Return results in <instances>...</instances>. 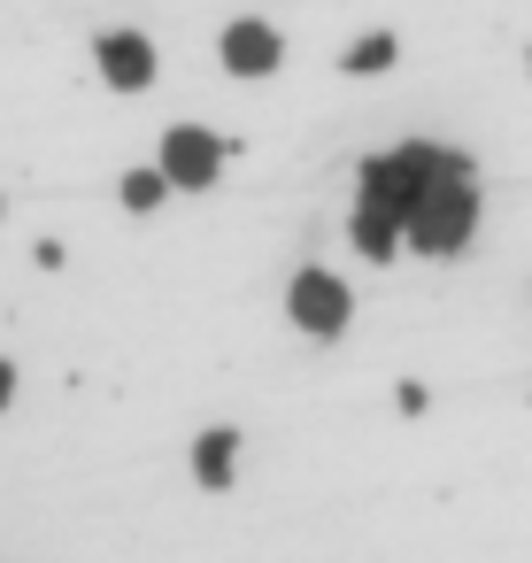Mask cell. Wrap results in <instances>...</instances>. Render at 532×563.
I'll list each match as a JSON object with an SVG mask.
<instances>
[{
  "label": "cell",
  "mask_w": 532,
  "mask_h": 563,
  "mask_svg": "<svg viewBox=\"0 0 532 563\" xmlns=\"http://www.w3.org/2000/svg\"><path fill=\"white\" fill-rule=\"evenodd\" d=\"M101 70H109V86L140 93V86L155 78V47H147L140 32H117V40H101Z\"/></svg>",
  "instance_id": "cell-4"
},
{
  "label": "cell",
  "mask_w": 532,
  "mask_h": 563,
  "mask_svg": "<svg viewBox=\"0 0 532 563\" xmlns=\"http://www.w3.org/2000/svg\"><path fill=\"white\" fill-rule=\"evenodd\" d=\"M193 471H201L209 486H224V478H232V432H201V448H193Z\"/></svg>",
  "instance_id": "cell-6"
},
{
  "label": "cell",
  "mask_w": 532,
  "mask_h": 563,
  "mask_svg": "<svg viewBox=\"0 0 532 563\" xmlns=\"http://www.w3.org/2000/svg\"><path fill=\"white\" fill-rule=\"evenodd\" d=\"M224 63H232L240 78L278 70V32H270V24H232V32H224Z\"/></svg>",
  "instance_id": "cell-5"
},
{
  "label": "cell",
  "mask_w": 532,
  "mask_h": 563,
  "mask_svg": "<svg viewBox=\"0 0 532 563\" xmlns=\"http://www.w3.org/2000/svg\"><path fill=\"white\" fill-rule=\"evenodd\" d=\"M9 394H16V378H9V363H0V401H9Z\"/></svg>",
  "instance_id": "cell-9"
},
{
  "label": "cell",
  "mask_w": 532,
  "mask_h": 563,
  "mask_svg": "<svg viewBox=\"0 0 532 563\" xmlns=\"http://www.w3.org/2000/svg\"><path fill=\"white\" fill-rule=\"evenodd\" d=\"M386 63H394V40H386V32H370V40H363V47L347 55V70H355V78H370V70H386Z\"/></svg>",
  "instance_id": "cell-7"
},
{
  "label": "cell",
  "mask_w": 532,
  "mask_h": 563,
  "mask_svg": "<svg viewBox=\"0 0 532 563\" xmlns=\"http://www.w3.org/2000/svg\"><path fill=\"white\" fill-rule=\"evenodd\" d=\"M286 309H293L301 332H340V324H347V286H340L332 271H301L293 294H286Z\"/></svg>",
  "instance_id": "cell-2"
},
{
  "label": "cell",
  "mask_w": 532,
  "mask_h": 563,
  "mask_svg": "<svg viewBox=\"0 0 532 563\" xmlns=\"http://www.w3.org/2000/svg\"><path fill=\"white\" fill-rule=\"evenodd\" d=\"M163 186H170V178H155V170H132V178H124V201H132V209H155V201H163Z\"/></svg>",
  "instance_id": "cell-8"
},
{
  "label": "cell",
  "mask_w": 532,
  "mask_h": 563,
  "mask_svg": "<svg viewBox=\"0 0 532 563\" xmlns=\"http://www.w3.org/2000/svg\"><path fill=\"white\" fill-rule=\"evenodd\" d=\"M470 224H478L470 163H463V155H440L432 178H424L417 201H409V247H417V255H463V247H470Z\"/></svg>",
  "instance_id": "cell-1"
},
{
  "label": "cell",
  "mask_w": 532,
  "mask_h": 563,
  "mask_svg": "<svg viewBox=\"0 0 532 563\" xmlns=\"http://www.w3.org/2000/svg\"><path fill=\"white\" fill-rule=\"evenodd\" d=\"M217 163H224V155H217L209 132H170V140H163V178H170V186H217Z\"/></svg>",
  "instance_id": "cell-3"
}]
</instances>
